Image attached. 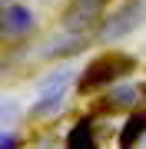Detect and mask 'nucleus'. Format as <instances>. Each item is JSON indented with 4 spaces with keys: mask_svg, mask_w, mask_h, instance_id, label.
<instances>
[{
    "mask_svg": "<svg viewBox=\"0 0 146 149\" xmlns=\"http://www.w3.org/2000/svg\"><path fill=\"white\" fill-rule=\"evenodd\" d=\"M130 66H133L130 60L103 56V60H96L93 66H87V73H83V80H80V90H93V86H100V83H106V80H116V76L126 73Z\"/></svg>",
    "mask_w": 146,
    "mask_h": 149,
    "instance_id": "2",
    "label": "nucleus"
},
{
    "mask_svg": "<svg viewBox=\"0 0 146 149\" xmlns=\"http://www.w3.org/2000/svg\"><path fill=\"white\" fill-rule=\"evenodd\" d=\"M33 27V13L27 10V7H20V3H10L3 10V30L7 33H27Z\"/></svg>",
    "mask_w": 146,
    "mask_h": 149,
    "instance_id": "4",
    "label": "nucleus"
},
{
    "mask_svg": "<svg viewBox=\"0 0 146 149\" xmlns=\"http://www.w3.org/2000/svg\"><path fill=\"white\" fill-rule=\"evenodd\" d=\"M143 20H146V0H126V3L119 7V10H113V17L106 20L100 40H103V43L123 40V37H130V33L140 27Z\"/></svg>",
    "mask_w": 146,
    "mask_h": 149,
    "instance_id": "1",
    "label": "nucleus"
},
{
    "mask_svg": "<svg viewBox=\"0 0 146 149\" xmlns=\"http://www.w3.org/2000/svg\"><path fill=\"white\" fill-rule=\"evenodd\" d=\"M143 133H146V113H136V116H130V123L123 126V136H119V143H123V146H133Z\"/></svg>",
    "mask_w": 146,
    "mask_h": 149,
    "instance_id": "6",
    "label": "nucleus"
},
{
    "mask_svg": "<svg viewBox=\"0 0 146 149\" xmlns=\"http://www.w3.org/2000/svg\"><path fill=\"white\" fill-rule=\"evenodd\" d=\"M100 10H103V0H73V7L63 17V30H73V33L87 30L100 17Z\"/></svg>",
    "mask_w": 146,
    "mask_h": 149,
    "instance_id": "3",
    "label": "nucleus"
},
{
    "mask_svg": "<svg viewBox=\"0 0 146 149\" xmlns=\"http://www.w3.org/2000/svg\"><path fill=\"white\" fill-rule=\"evenodd\" d=\"M83 143H93V123L90 119H83V123H76V126H73V133L70 136H66V146H70V149H80Z\"/></svg>",
    "mask_w": 146,
    "mask_h": 149,
    "instance_id": "7",
    "label": "nucleus"
},
{
    "mask_svg": "<svg viewBox=\"0 0 146 149\" xmlns=\"http://www.w3.org/2000/svg\"><path fill=\"white\" fill-rule=\"evenodd\" d=\"M73 80V70L66 66V70H57V73H50L47 80H40L37 83V100H47V96H60L63 93V86Z\"/></svg>",
    "mask_w": 146,
    "mask_h": 149,
    "instance_id": "5",
    "label": "nucleus"
},
{
    "mask_svg": "<svg viewBox=\"0 0 146 149\" xmlns=\"http://www.w3.org/2000/svg\"><path fill=\"white\" fill-rule=\"evenodd\" d=\"M110 100H119V103H133V100H136V90H133V86H119V90H113V93H110Z\"/></svg>",
    "mask_w": 146,
    "mask_h": 149,
    "instance_id": "8",
    "label": "nucleus"
}]
</instances>
